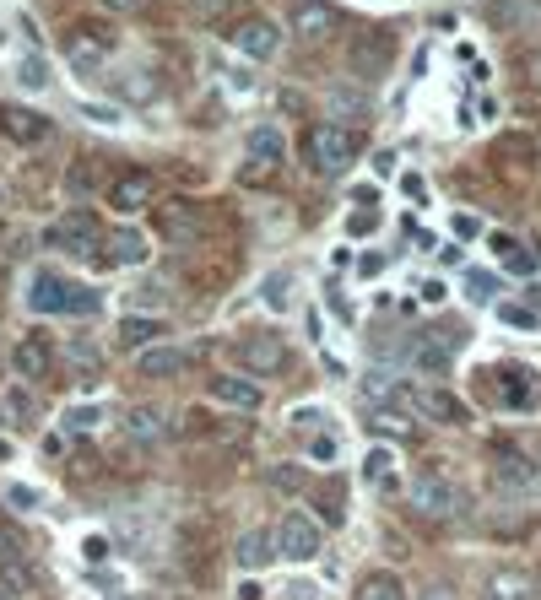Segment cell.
Instances as JSON below:
<instances>
[{
  "label": "cell",
  "mask_w": 541,
  "mask_h": 600,
  "mask_svg": "<svg viewBox=\"0 0 541 600\" xmlns=\"http://www.w3.org/2000/svg\"><path fill=\"white\" fill-rule=\"evenodd\" d=\"M28 309L33 314H87V309H98V292L71 282L55 265H38L28 276Z\"/></svg>",
  "instance_id": "obj_1"
},
{
  "label": "cell",
  "mask_w": 541,
  "mask_h": 600,
  "mask_svg": "<svg viewBox=\"0 0 541 600\" xmlns=\"http://www.w3.org/2000/svg\"><path fill=\"white\" fill-rule=\"evenodd\" d=\"M352 157H358V136H352L347 125L325 119V125L303 130V163L320 173V179H341V173L352 168Z\"/></svg>",
  "instance_id": "obj_2"
},
{
  "label": "cell",
  "mask_w": 541,
  "mask_h": 600,
  "mask_svg": "<svg viewBox=\"0 0 541 600\" xmlns=\"http://www.w3.org/2000/svg\"><path fill=\"white\" fill-rule=\"evenodd\" d=\"M325 552V525L314 514L293 509L276 525V557H287V563H314V557Z\"/></svg>",
  "instance_id": "obj_3"
},
{
  "label": "cell",
  "mask_w": 541,
  "mask_h": 600,
  "mask_svg": "<svg viewBox=\"0 0 541 600\" xmlns=\"http://www.w3.org/2000/svg\"><path fill=\"white\" fill-rule=\"evenodd\" d=\"M233 357H239V368L249 379H271V373L287 368V341L276 330H249V336L233 341Z\"/></svg>",
  "instance_id": "obj_4"
},
{
  "label": "cell",
  "mask_w": 541,
  "mask_h": 600,
  "mask_svg": "<svg viewBox=\"0 0 541 600\" xmlns=\"http://www.w3.org/2000/svg\"><path fill=\"white\" fill-rule=\"evenodd\" d=\"M222 38H228V44L239 49L244 60H260V65L282 55V28H276L271 17H239V22H233V28L222 33Z\"/></svg>",
  "instance_id": "obj_5"
},
{
  "label": "cell",
  "mask_w": 541,
  "mask_h": 600,
  "mask_svg": "<svg viewBox=\"0 0 541 600\" xmlns=\"http://www.w3.org/2000/svg\"><path fill=\"white\" fill-rule=\"evenodd\" d=\"M406 498H412V509L428 514V519H450V514H460V492H455V482H450L444 471H422V476H412Z\"/></svg>",
  "instance_id": "obj_6"
},
{
  "label": "cell",
  "mask_w": 541,
  "mask_h": 600,
  "mask_svg": "<svg viewBox=\"0 0 541 600\" xmlns=\"http://www.w3.org/2000/svg\"><path fill=\"white\" fill-rule=\"evenodd\" d=\"M157 222H163V238L174 249H195L206 238V217H201V206L195 200H184V195H174V200H163L157 206Z\"/></svg>",
  "instance_id": "obj_7"
},
{
  "label": "cell",
  "mask_w": 541,
  "mask_h": 600,
  "mask_svg": "<svg viewBox=\"0 0 541 600\" xmlns=\"http://www.w3.org/2000/svg\"><path fill=\"white\" fill-rule=\"evenodd\" d=\"M282 163H287L282 130H276V125H255V130H249V141H244V179H249V184H255V179H271Z\"/></svg>",
  "instance_id": "obj_8"
},
{
  "label": "cell",
  "mask_w": 541,
  "mask_h": 600,
  "mask_svg": "<svg viewBox=\"0 0 541 600\" xmlns=\"http://www.w3.org/2000/svg\"><path fill=\"white\" fill-rule=\"evenodd\" d=\"M44 244L60 249V255H71V260H92V249L103 244V233H98V222H92L87 211H71L65 222H55V228L44 233Z\"/></svg>",
  "instance_id": "obj_9"
},
{
  "label": "cell",
  "mask_w": 541,
  "mask_h": 600,
  "mask_svg": "<svg viewBox=\"0 0 541 600\" xmlns=\"http://www.w3.org/2000/svg\"><path fill=\"white\" fill-rule=\"evenodd\" d=\"M287 28H293L303 44H325V38L341 33V11L331 0H293V11H287Z\"/></svg>",
  "instance_id": "obj_10"
},
{
  "label": "cell",
  "mask_w": 541,
  "mask_h": 600,
  "mask_svg": "<svg viewBox=\"0 0 541 600\" xmlns=\"http://www.w3.org/2000/svg\"><path fill=\"white\" fill-rule=\"evenodd\" d=\"M395 65V33L390 28H368L352 38V71L363 76V82H379Z\"/></svg>",
  "instance_id": "obj_11"
},
{
  "label": "cell",
  "mask_w": 541,
  "mask_h": 600,
  "mask_svg": "<svg viewBox=\"0 0 541 600\" xmlns=\"http://www.w3.org/2000/svg\"><path fill=\"white\" fill-rule=\"evenodd\" d=\"M211 406L222 411H260L266 406V390H260V379H249V373H217V379L206 384Z\"/></svg>",
  "instance_id": "obj_12"
},
{
  "label": "cell",
  "mask_w": 541,
  "mask_h": 600,
  "mask_svg": "<svg viewBox=\"0 0 541 600\" xmlns=\"http://www.w3.org/2000/svg\"><path fill=\"white\" fill-rule=\"evenodd\" d=\"M103 200H109L120 217H136V211H147L152 200H157V179H152L147 168H125L120 179L109 184V195H103Z\"/></svg>",
  "instance_id": "obj_13"
},
{
  "label": "cell",
  "mask_w": 541,
  "mask_h": 600,
  "mask_svg": "<svg viewBox=\"0 0 541 600\" xmlns=\"http://www.w3.org/2000/svg\"><path fill=\"white\" fill-rule=\"evenodd\" d=\"M401 400L417 411V417H433V422H444V428H466L471 422L466 400H455L450 390H401Z\"/></svg>",
  "instance_id": "obj_14"
},
{
  "label": "cell",
  "mask_w": 541,
  "mask_h": 600,
  "mask_svg": "<svg viewBox=\"0 0 541 600\" xmlns=\"http://www.w3.org/2000/svg\"><path fill=\"white\" fill-rule=\"evenodd\" d=\"M163 336H168V319H163V314H136V309H130L120 325H114V346L130 352V357L147 352V346H157Z\"/></svg>",
  "instance_id": "obj_15"
},
{
  "label": "cell",
  "mask_w": 541,
  "mask_h": 600,
  "mask_svg": "<svg viewBox=\"0 0 541 600\" xmlns=\"http://www.w3.org/2000/svg\"><path fill=\"white\" fill-rule=\"evenodd\" d=\"M0 130H6V141H17V146H38V141L55 136V119L38 114V109H22V103H6V109H0Z\"/></svg>",
  "instance_id": "obj_16"
},
{
  "label": "cell",
  "mask_w": 541,
  "mask_h": 600,
  "mask_svg": "<svg viewBox=\"0 0 541 600\" xmlns=\"http://www.w3.org/2000/svg\"><path fill=\"white\" fill-rule=\"evenodd\" d=\"M541 482V465H531L520 449H493V487L504 492H531Z\"/></svg>",
  "instance_id": "obj_17"
},
{
  "label": "cell",
  "mask_w": 541,
  "mask_h": 600,
  "mask_svg": "<svg viewBox=\"0 0 541 600\" xmlns=\"http://www.w3.org/2000/svg\"><path fill=\"white\" fill-rule=\"evenodd\" d=\"M11 368H17L28 384H44L49 368H55V346H49V336H22L17 346H11Z\"/></svg>",
  "instance_id": "obj_18"
},
{
  "label": "cell",
  "mask_w": 541,
  "mask_h": 600,
  "mask_svg": "<svg viewBox=\"0 0 541 600\" xmlns=\"http://www.w3.org/2000/svg\"><path fill=\"white\" fill-rule=\"evenodd\" d=\"M190 368V352L184 346H147V352H136V379H179V373Z\"/></svg>",
  "instance_id": "obj_19"
},
{
  "label": "cell",
  "mask_w": 541,
  "mask_h": 600,
  "mask_svg": "<svg viewBox=\"0 0 541 600\" xmlns=\"http://www.w3.org/2000/svg\"><path fill=\"white\" fill-rule=\"evenodd\" d=\"M147 255H152V249H147V238H141L136 228L103 233V260H109V265H125V271H130V265H147Z\"/></svg>",
  "instance_id": "obj_20"
},
{
  "label": "cell",
  "mask_w": 541,
  "mask_h": 600,
  "mask_svg": "<svg viewBox=\"0 0 541 600\" xmlns=\"http://www.w3.org/2000/svg\"><path fill=\"white\" fill-rule=\"evenodd\" d=\"M233 563H239L244 573L271 568V563H276V536H271V530H244L239 546H233Z\"/></svg>",
  "instance_id": "obj_21"
},
{
  "label": "cell",
  "mask_w": 541,
  "mask_h": 600,
  "mask_svg": "<svg viewBox=\"0 0 541 600\" xmlns=\"http://www.w3.org/2000/svg\"><path fill=\"white\" fill-rule=\"evenodd\" d=\"M38 590V568L28 557H17V563H0V600H33Z\"/></svg>",
  "instance_id": "obj_22"
},
{
  "label": "cell",
  "mask_w": 541,
  "mask_h": 600,
  "mask_svg": "<svg viewBox=\"0 0 541 600\" xmlns=\"http://www.w3.org/2000/svg\"><path fill=\"white\" fill-rule=\"evenodd\" d=\"M125 433H130V444H163L168 422H163V411H157V406H130Z\"/></svg>",
  "instance_id": "obj_23"
},
{
  "label": "cell",
  "mask_w": 541,
  "mask_h": 600,
  "mask_svg": "<svg viewBox=\"0 0 541 600\" xmlns=\"http://www.w3.org/2000/svg\"><path fill=\"white\" fill-rule=\"evenodd\" d=\"M352 600H412V595H406L401 573L374 568V573H363V579H358V590H352Z\"/></svg>",
  "instance_id": "obj_24"
},
{
  "label": "cell",
  "mask_w": 541,
  "mask_h": 600,
  "mask_svg": "<svg viewBox=\"0 0 541 600\" xmlns=\"http://www.w3.org/2000/svg\"><path fill=\"white\" fill-rule=\"evenodd\" d=\"M412 368L428 373V379H444V373H450V346H439L433 336L412 341Z\"/></svg>",
  "instance_id": "obj_25"
},
{
  "label": "cell",
  "mask_w": 541,
  "mask_h": 600,
  "mask_svg": "<svg viewBox=\"0 0 541 600\" xmlns=\"http://www.w3.org/2000/svg\"><path fill=\"white\" fill-rule=\"evenodd\" d=\"M60 422H65V433H71V438H82V433H92L103 422V406H98V400H76V406H65Z\"/></svg>",
  "instance_id": "obj_26"
},
{
  "label": "cell",
  "mask_w": 541,
  "mask_h": 600,
  "mask_svg": "<svg viewBox=\"0 0 541 600\" xmlns=\"http://www.w3.org/2000/svg\"><path fill=\"white\" fill-rule=\"evenodd\" d=\"M260 303H266L271 314H282L287 303H293V271H271L266 282H260Z\"/></svg>",
  "instance_id": "obj_27"
},
{
  "label": "cell",
  "mask_w": 541,
  "mask_h": 600,
  "mask_svg": "<svg viewBox=\"0 0 541 600\" xmlns=\"http://www.w3.org/2000/svg\"><path fill=\"white\" fill-rule=\"evenodd\" d=\"M390 471H395V449L379 444V449H368V455H363V482L368 487H390Z\"/></svg>",
  "instance_id": "obj_28"
},
{
  "label": "cell",
  "mask_w": 541,
  "mask_h": 600,
  "mask_svg": "<svg viewBox=\"0 0 541 600\" xmlns=\"http://www.w3.org/2000/svg\"><path fill=\"white\" fill-rule=\"evenodd\" d=\"M493 255L504 260L509 271H531V265H536V260H531V249H525L520 238H509V233H493Z\"/></svg>",
  "instance_id": "obj_29"
},
{
  "label": "cell",
  "mask_w": 541,
  "mask_h": 600,
  "mask_svg": "<svg viewBox=\"0 0 541 600\" xmlns=\"http://www.w3.org/2000/svg\"><path fill=\"white\" fill-rule=\"evenodd\" d=\"M482 600H525V579L520 573H498V579L482 590Z\"/></svg>",
  "instance_id": "obj_30"
},
{
  "label": "cell",
  "mask_w": 541,
  "mask_h": 600,
  "mask_svg": "<svg viewBox=\"0 0 541 600\" xmlns=\"http://www.w3.org/2000/svg\"><path fill=\"white\" fill-rule=\"evenodd\" d=\"M498 379H504V390H498L504 406H525V400H531V384H520V373H514V368H504Z\"/></svg>",
  "instance_id": "obj_31"
},
{
  "label": "cell",
  "mask_w": 541,
  "mask_h": 600,
  "mask_svg": "<svg viewBox=\"0 0 541 600\" xmlns=\"http://www.w3.org/2000/svg\"><path fill=\"white\" fill-rule=\"evenodd\" d=\"M466 298H471V303H493V298H498V282H493L487 271H471V276H466Z\"/></svg>",
  "instance_id": "obj_32"
},
{
  "label": "cell",
  "mask_w": 541,
  "mask_h": 600,
  "mask_svg": "<svg viewBox=\"0 0 541 600\" xmlns=\"http://www.w3.org/2000/svg\"><path fill=\"white\" fill-rule=\"evenodd\" d=\"M6 503H11V509H22V514H33V509H38V487L6 482Z\"/></svg>",
  "instance_id": "obj_33"
},
{
  "label": "cell",
  "mask_w": 541,
  "mask_h": 600,
  "mask_svg": "<svg viewBox=\"0 0 541 600\" xmlns=\"http://www.w3.org/2000/svg\"><path fill=\"white\" fill-rule=\"evenodd\" d=\"M92 179H98V157H76V168H71V195H82Z\"/></svg>",
  "instance_id": "obj_34"
},
{
  "label": "cell",
  "mask_w": 541,
  "mask_h": 600,
  "mask_svg": "<svg viewBox=\"0 0 541 600\" xmlns=\"http://www.w3.org/2000/svg\"><path fill=\"white\" fill-rule=\"evenodd\" d=\"M498 319H504V325H520V330L536 325V314L525 309V303H498Z\"/></svg>",
  "instance_id": "obj_35"
},
{
  "label": "cell",
  "mask_w": 541,
  "mask_h": 600,
  "mask_svg": "<svg viewBox=\"0 0 541 600\" xmlns=\"http://www.w3.org/2000/svg\"><path fill=\"white\" fill-rule=\"evenodd\" d=\"M520 71H525V82H531V87H541V38L520 55Z\"/></svg>",
  "instance_id": "obj_36"
},
{
  "label": "cell",
  "mask_w": 541,
  "mask_h": 600,
  "mask_svg": "<svg viewBox=\"0 0 541 600\" xmlns=\"http://www.w3.org/2000/svg\"><path fill=\"white\" fill-rule=\"evenodd\" d=\"M233 6H239V0H195V11H201L206 22H222V17H233Z\"/></svg>",
  "instance_id": "obj_37"
},
{
  "label": "cell",
  "mask_w": 541,
  "mask_h": 600,
  "mask_svg": "<svg viewBox=\"0 0 541 600\" xmlns=\"http://www.w3.org/2000/svg\"><path fill=\"white\" fill-rule=\"evenodd\" d=\"M17 557H28V552H22V536L0 525V563H17Z\"/></svg>",
  "instance_id": "obj_38"
},
{
  "label": "cell",
  "mask_w": 541,
  "mask_h": 600,
  "mask_svg": "<svg viewBox=\"0 0 541 600\" xmlns=\"http://www.w3.org/2000/svg\"><path fill=\"white\" fill-rule=\"evenodd\" d=\"M82 557L87 563H109V536H82Z\"/></svg>",
  "instance_id": "obj_39"
},
{
  "label": "cell",
  "mask_w": 541,
  "mask_h": 600,
  "mask_svg": "<svg viewBox=\"0 0 541 600\" xmlns=\"http://www.w3.org/2000/svg\"><path fill=\"white\" fill-rule=\"evenodd\" d=\"M71 357H76V368H92V373H98V363H103V352H98V346H87V341H76Z\"/></svg>",
  "instance_id": "obj_40"
},
{
  "label": "cell",
  "mask_w": 541,
  "mask_h": 600,
  "mask_svg": "<svg viewBox=\"0 0 541 600\" xmlns=\"http://www.w3.org/2000/svg\"><path fill=\"white\" fill-rule=\"evenodd\" d=\"M44 82H49V76H44V60H38V55L22 60V87H44Z\"/></svg>",
  "instance_id": "obj_41"
},
{
  "label": "cell",
  "mask_w": 541,
  "mask_h": 600,
  "mask_svg": "<svg viewBox=\"0 0 541 600\" xmlns=\"http://www.w3.org/2000/svg\"><path fill=\"white\" fill-rule=\"evenodd\" d=\"M309 460L331 465V460H336V438H314V444H309Z\"/></svg>",
  "instance_id": "obj_42"
},
{
  "label": "cell",
  "mask_w": 541,
  "mask_h": 600,
  "mask_svg": "<svg viewBox=\"0 0 541 600\" xmlns=\"http://www.w3.org/2000/svg\"><path fill=\"white\" fill-rule=\"evenodd\" d=\"M374 228H379L374 211H358V217H347V233H358V238H363V233H374Z\"/></svg>",
  "instance_id": "obj_43"
},
{
  "label": "cell",
  "mask_w": 541,
  "mask_h": 600,
  "mask_svg": "<svg viewBox=\"0 0 541 600\" xmlns=\"http://www.w3.org/2000/svg\"><path fill=\"white\" fill-rule=\"evenodd\" d=\"M271 482H276V487H298L303 476H298V471H287V465H276V471H271Z\"/></svg>",
  "instance_id": "obj_44"
},
{
  "label": "cell",
  "mask_w": 541,
  "mask_h": 600,
  "mask_svg": "<svg viewBox=\"0 0 541 600\" xmlns=\"http://www.w3.org/2000/svg\"><path fill=\"white\" fill-rule=\"evenodd\" d=\"M417 600H455V590H450V584H428Z\"/></svg>",
  "instance_id": "obj_45"
},
{
  "label": "cell",
  "mask_w": 541,
  "mask_h": 600,
  "mask_svg": "<svg viewBox=\"0 0 541 600\" xmlns=\"http://www.w3.org/2000/svg\"><path fill=\"white\" fill-rule=\"evenodd\" d=\"M422 303H444V282H422Z\"/></svg>",
  "instance_id": "obj_46"
},
{
  "label": "cell",
  "mask_w": 541,
  "mask_h": 600,
  "mask_svg": "<svg viewBox=\"0 0 541 600\" xmlns=\"http://www.w3.org/2000/svg\"><path fill=\"white\" fill-rule=\"evenodd\" d=\"M525 298H531V314H536V319H541V282H536V287H531V292H525Z\"/></svg>",
  "instance_id": "obj_47"
},
{
  "label": "cell",
  "mask_w": 541,
  "mask_h": 600,
  "mask_svg": "<svg viewBox=\"0 0 541 600\" xmlns=\"http://www.w3.org/2000/svg\"><path fill=\"white\" fill-rule=\"evenodd\" d=\"M17 455V444H11V438H0V460H11Z\"/></svg>",
  "instance_id": "obj_48"
},
{
  "label": "cell",
  "mask_w": 541,
  "mask_h": 600,
  "mask_svg": "<svg viewBox=\"0 0 541 600\" xmlns=\"http://www.w3.org/2000/svg\"><path fill=\"white\" fill-rule=\"evenodd\" d=\"M239 600H260V590H255V584H244V590H239Z\"/></svg>",
  "instance_id": "obj_49"
},
{
  "label": "cell",
  "mask_w": 541,
  "mask_h": 600,
  "mask_svg": "<svg viewBox=\"0 0 541 600\" xmlns=\"http://www.w3.org/2000/svg\"><path fill=\"white\" fill-rule=\"evenodd\" d=\"M109 6H147V0H109Z\"/></svg>",
  "instance_id": "obj_50"
},
{
  "label": "cell",
  "mask_w": 541,
  "mask_h": 600,
  "mask_svg": "<svg viewBox=\"0 0 541 600\" xmlns=\"http://www.w3.org/2000/svg\"><path fill=\"white\" fill-rule=\"evenodd\" d=\"M0 244H6V228H0Z\"/></svg>",
  "instance_id": "obj_51"
}]
</instances>
